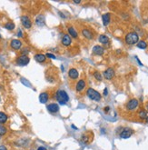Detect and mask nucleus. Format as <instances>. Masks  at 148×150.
I'll use <instances>...</instances> for the list:
<instances>
[{
	"label": "nucleus",
	"mask_w": 148,
	"mask_h": 150,
	"mask_svg": "<svg viewBox=\"0 0 148 150\" xmlns=\"http://www.w3.org/2000/svg\"><path fill=\"white\" fill-rule=\"evenodd\" d=\"M124 41L125 43L129 45H135L139 42V36L136 32H129L126 34V36L124 37Z\"/></svg>",
	"instance_id": "obj_1"
},
{
	"label": "nucleus",
	"mask_w": 148,
	"mask_h": 150,
	"mask_svg": "<svg viewBox=\"0 0 148 150\" xmlns=\"http://www.w3.org/2000/svg\"><path fill=\"white\" fill-rule=\"evenodd\" d=\"M55 98L57 100L59 104L61 105H65L66 102H68V100H69V96L67 95V93L64 90H58L55 94Z\"/></svg>",
	"instance_id": "obj_2"
},
{
	"label": "nucleus",
	"mask_w": 148,
	"mask_h": 150,
	"mask_svg": "<svg viewBox=\"0 0 148 150\" xmlns=\"http://www.w3.org/2000/svg\"><path fill=\"white\" fill-rule=\"evenodd\" d=\"M86 95L90 98L91 100H95V101H99L101 99V94L98 91L95 90L93 88H88L86 90Z\"/></svg>",
	"instance_id": "obj_3"
},
{
	"label": "nucleus",
	"mask_w": 148,
	"mask_h": 150,
	"mask_svg": "<svg viewBox=\"0 0 148 150\" xmlns=\"http://www.w3.org/2000/svg\"><path fill=\"white\" fill-rule=\"evenodd\" d=\"M139 106V101L135 98H132L131 100H129L126 104V109L128 111H134Z\"/></svg>",
	"instance_id": "obj_4"
},
{
	"label": "nucleus",
	"mask_w": 148,
	"mask_h": 150,
	"mask_svg": "<svg viewBox=\"0 0 148 150\" xmlns=\"http://www.w3.org/2000/svg\"><path fill=\"white\" fill-rule=\"evenodd\" d=\"M134 134V130L131 128H128V127H125V128H124L122 130V132L120 133V137L123 138V139H127V138H129L130 136H132Z\"/></svg>",
	"instance_id": "obj_5"
},
{
	"label": "nucleus",
	"mask_w": 148,
	"mask_h": 150,
	"mask_svg": "<svg viewBox=\"0 0 148 150\" xmlns=\"http://www.w3.org/2000/svg\"><path fill=\"white\" fill-rule=\"evenodd\" d=\"M29 63V57L27 56H20L17 58V64L20 67H25Z\"/></svg>",
	"instance_id": "obj_6"
},
{
	"label": "nucleus",
	"mask_w": 148,
	"mask_h": 150,
	"mask_svg": "<svg viewBox=\"0 0 148 150\" xmlns=\"http://www.w3.org/2000/svg\"><path fill=\"white\" fill-rule=\"evenodd\" d=\"M104 76H105V79L107 80H111V79L115 76V70L112 68V67H109L104 72Z\"/></svg>",
	"instance_id": "obj_7"
},
{
	"label": "nucleus",
	"mask_w": 148,
	"mask_h": 150,
	"mask_svg": "<svg viewBox=\"0 0 148 150\" xmlns=\"http://www.w3.org/2000/svg\"><path fill=\"white\" fill-rule=\"evenodd\" d=\"M21 23L22 25L24 26V27H26V28H30L32 26V22L31 20H30V18H29L28 17H26V16H23V17H21Z\"/></svg>",
	"instance_id": "obj_8"
},
{
	"label": "nucleus",
	"mask_w": 148,
	"mask_h": 150,
	"mask_svg": "<svg viewBox=\"0 0 148 150\" xmlns=\"http://www.w3.org/2000/svg\"><path fill=\"white\" fill-rule=\"evenodd\" d=\"M86 86V81H85L84 79H80L77 83V85H76V90H77V92H82V91L85 89Z\"/></svg>",
	"instance_id": "obj_9"
},
{
	"label": "nucleus",
	"mask_w": 148,
	"mask_h": 150,
	"mask_svg": "<svg viewBox=\"0 0 148 150\" xmlns=\"http://www.w3.org/2000/svg\"><path fill=\"white\" fill-rule=\"evenodd\" d=\"M93 54L96 56H102L105 53V48L103 46H101V45H95L93 47Z\"/></svg>",
	"instance_id": "obj_10"
},
{
	"label": "nucleus",
	"mask_w": 148,
	"mask_h": 150,
	"mask_svg": "<svg viewBox=\"0 0 148 150\" xmlns=\"http://www.w3.org/2000/svg\"><path fill=\"white\" fill-rule=\"evenodd\" d=\"M10 45H11V47L15 50H18L21 48L22 46V42L18 39H13L11 41V43H10Z\"/></svg>",
	"instance_id": "obj_11"
},
{
	"label": "nucleus",
	"mask_w": 148,
	"mask_h": 150,
	"mask_svg": "<svg viewBox=\"0 0 148 150\" xmlns=\"http://www.w3.org/2000/svg\"><path fill=\"white\" fill-rule=\"evenodd\" d=\"M68 76L71 79H77V77L79 76V72L77 71V69L76 68H71L68 71Z\"/></svg>",
	"instance_id": "obj_12"
},
{
	"label": "nucleus",
	"mask_w": 148,
	"mask_h": 150,
	"mask_svg": "<svg viewBox=\"0 0 148 150\" xmlns=\"http://www.w3.org/2000/svg\"><path fill=\"white\" fill-rule=\"evenodd\" d=\"M47 110L50 113H56L59 111V106H58L57 104H55V103L49 104V105L47 106Z\"/></svg>",
	"instance_id": "obj_13"
},
{
	"label": "nucleus",
	"mask_w": 148,
	"mask_h": 150,
	"mask_svg": "<svg viewBox=\"0 0 148 150\" xmlns=\"http://www.w3.org/2000/svg\"><path fill=\"white\" fill-rule=\"evenodd\" d=\"M82 35L84 36V37H86V39H88V40H91V39H93L94 38V35L93 33L89 30V29H82Z\"/></svg>",
	"instance_id": "obj_14"
},
{
	"label": "nucleus",
	"mask_w": 148,
	"mask_h": 150,
	"mask_svg": "<svg viewBox=\"0 0 148 150\" xmlns=\"http://www.w3.org/2000/svg\"><path fill=\"white\" fill-rule=\"evenodd\" d=\"M72 43V39H71V36L69 35H64L62 38V44L64 45V46H68L70 45Z\"/></svg>",
	"instance_id": "obj_15"
},
{
	"label": "nucleus",
	"mask_w": 148,
	"mask_h": 150,
	"mask_svg": "<svg viewBox=\"0 0 148 150\" xmlns=\"http://www.w3.org/2000/svg\"><path fill=\"white\" fill-rule=\"evenodd\" d=\"M48 98H49V95L46 92H44V93H41L39 95V101L42 104H45V103L48 101Z\"/></svg>",
	"instance_id": "obj_16"
},
{
	"label": "nucleus",
	"mask_w": 148,
	"mask_h": 150,
	"mask_svg": "<svg viewBox=\"0 0 148 150\" xmlns=\"http://www.w3.org/2000/svg\"><path fill=\"white\" fill-rule=\"evenodd\" d=\"M45 17H44L43 15H39L36 19V24L39 26H43L45 25Z\"/></svg>",
	"instance_id": "obj_17"
},
{
	"label": "nucleus",
	"mask_w": 148,
	"mask_h": 150,
	"mask_svg": "<svg viewBox=\"0 0 148 150\" xmlns=\"http://www.w3.org/2000/svg\"><path fill=\"white\" fill-rule=\"evenodd\" d=\"M110 18H111V17H110V14L109 13H106V14H104L103 16H102V20H103V24L104 26H108L110 23Z\"/></svg>",
	"instance_id": "obj_18"
},
{
	"label": "nucleus",
	"mask_w": 148,
	"mask_h": 150,
	"mask_svg": "<svg viewBox=\"0 0 148 150\" xmlns=\"http://www.w3.org/2000/svg\"><path fill=\"white\" fill-rule=\"evenodd\" d=\"M67 31H68V35H69L70 36H72V37H74V38L78 37V33H77V31L74 28V27H72V26L68 27Z\"/></svg>",
	"instance_id": "obj_19"
},
{
	"label": "nucleus",
	"mask_w": 148,
	"mask_h": 150,
	"mask_svg": "<svg viewBox=\"0 0 148 150\" xmlns=\"http://www.w3.org/2000/svg\"><path fill=\"white\" fill-rule=\"evenodd\" d=\"M98 40L101 44H104V45H107L109 43V38L105 35H100L99 37H98Z\"/></svg>",
	"instance_id": "obj_20"
},
{
	"label": "nucleus",
	"mask_w": 148,
	"mask_h": 150,
	"mask_svg": "<svg viewBox=\"0 0 148 150\" xmlns=\"http://www.w3.org/2000/svg\"><path fill=\"white\" fill-rule=\"evenodd\" d=\"M45 56L43 55V54H36V56H35V59H36V61H37V62L39 63H43L45 61Z\"/></svg>",
	"instance_id": "obj_21"
},
{
	"label": "nucleus",
	"mask_w": 148,
	"mask_h": 150,
	"mask_svg": "<svg viewBox=\"0 0 148 150\" xmlns=\"http://www.w3.org/2000/svg\"><path fill=\"white\" fill-rule=\"evenodd\" d=\"M138 117L140 119H142V120H145L146 118H147V112H146L145 110H141L140 112H139L138 114Z\"/></svg>",
	"instance_id": "obj_22"
},
{
	"label": "nucleus",
	"mask_w": 148,
	"mask_h": 150,
	"mask_svg": "<svg viewBox=\"0 0 148 150\" xmlns=\"http://www.w3.org/2000/svg\"><path fill=\"white\" fill-rule=\"evenodd\" d=\"M137 47L140 48V49H145L147 47V43L143 40L139 41L138 43H137Z\"/></svg>",
	"instance_id": "obj_23"
},
{
	"label": "nucleus",
	"mask_w": 148,
	"mask_h": 150,
	"mask_svg": "<svg viewBox=\"0 0 148 150\" xmlns=\"http://www.w3.org/2000/svg\"><path fill=\"white\" fill-rule=\"evenodd\" d=\"M7 121V116L3 112H0V124H4Z\"/></svg>",
	"instance_id": "obj_24"
},
{
	"label": "nucleus",
	"mask_w": 148,
	"mask_h": 150,
	"mask_svg": "<svg viewBox=\"0 0 148 150\" xmlns=\"http://www.w3.org/2000/svg\"><path fill=\"white\" fill-rule=\"evenodd\" d=\"M5 27L7 30H13V29H15V24L13 22H7L5 25Z\"/></svg>",
	"instance_id": "obj_25"
},
{
	"label": "nucleus",
	"mask_w": 148,
	"mask_h": 150,
	"mask_svg": "<svg viewBox=\"0 0 148 150\" xmlns=\"http://www.w3.org/2000/svg\"><path fill=\"white\" fill-rule=\"evenodd\" d=\"M7 129L4 126L0 125V136H4L5 134H7Z\"/></svg>",
	"instance_id": "obj_26"
},
{
	"label": "nucleus",
	"mask_w": 148,
	"mask_h": 150,
	"mask_svg": "<svg viewBox=\"0 0 148 150\" xmlns=\"http://www.w3.org/2000/svg\"><path fill=\"white\" fill-rule=\"evenodd\" d=\"M94 76H95V78L98 81H101L102 80V75L99 73V72H95L94 73Z\"/></svg>",
	"instance_id": "obj_27"
},
{
	"label": "nucleus",
	"mask_w": 148,
	"mask_h": 150,
	"mask_svg": "<svg viewBox=\"0 0 148 150\" xmlns=\"http://www.w3.org/2000/svg\"><path fill=\"white\" fill-rule=\"evenodd\" d=\"M82 141L84 142V143H88L89 141H90V137H88V136H82Z\"/></svg>",
	"instance_id": "obj_28"
},
{
	"label": "nucleus",
	"mask_w": 148,
	"mask_h": 150,
	"mask_svg": "<svg viewBox=\"0 0 148 150\" xmlns=\"http://www.w3.org/2000/svg\"><path fill=\"white\" fill-rule=\"evenodd\" d=\"M45 57H49V58H51V59H55V56L53 55V54H50V53H47Z\"/></svg>",
	"instance_id": "obj_29"
},
{
	"label": "nucleus",
	"mask_w": 148,
	"mask_h": 150,
	"mask_svg": "<svg viewBox=\"0 0 148 150\" xmlns=\"http://www.w3.org/2000/svg\"><path fill=\"white\" fill-rule=\"evenodd\" d=\"M103 95H105V96L108 95V91H107V89H106V88H105V89H104V94H103Z\"/></svg>",
	"instance_id": "obj_30"
},
{
	"label": "nucleus",
	"mask_w": 148,
	"mask_h": 150,
	"mask_svg": "<svg viewBox=\"0 0 148 150\" xmlns=\"http://www.w3.org/2000/svg\"><path fill=\"white\" fill-rule=\"evenodd\" d=\"M0 150H7V148L6 147L5 145H0Z\"/></svg>",
	"instance_id": "obj_31"
},
{
	"label": "nucleus",
	"mask_w": 148,
	"mask_h": 150,
	"mask_svg": "<svg viewBox=\"0 0 148 150\" xmlns=\"http://www.w3.org/2000/svg\"><path fill=\"white\" fill-rule=\"evenodd\" d=\"M18 36H19V37H23V34H22L21 30H19V31H18Z\"/></svg>",
	"instance_id": "obj_32"
},
{
	"label": "nucleus",
	"mask_w": 148,
	"mask_h": 150,
	"mask_svg": "<svg viewBox=\"0 0 148 150\" xmlns=\"http://www.w3.org/2000/svg\"><path fill=\"white\" fill-rule=\"evenodd\" d=\"M135 58H136V60H137V62L139 63V65H140V66H143V64H142L141 63V61H140V60H139V58L137 57H135Z\"/></svg>",
	"instance_id": "obj_33"
},
{
	"label": "nucleus",
	"mask_w": 148,
	"mask_h": 150,
	"mask_svg": "<svg viewBox=\"0 0 148 150\" xmlns=\"http://www.w3.org/2000/svg\"><path fill=\"white\" fill-rule=\"evenodd\" d=\"M37 150H47V149L45 148V147H43V146H40V147H38V149Z\"/></svg>",
	"instance_id": "obj_34"
},
{
	"label": "nucleus",
	"mask_w": 148,
	"mask_h": 150,
	"mask_svg": "<svg viewBox=\"0 0 148 150\" xmlns=\"http://www.w3.org/2000/svg\"><path fill=\"white\" fill-rule=\"evenodd\" d=\"M109 109H110V108H109V107H105V112H108V111H109Z\"/></svg>",
	"instance_id": "obj_35"
},
{
	"label": "nucleus",
	"mask_w": 148,
	"mask_h": 150,
	"mask_svg": "<svg viewBox=\"0 0 148 150\" xmlns=\"http://www.w3.org/2000/svg\"><path fill=\"white\" fill-rule=\"evenodd\" d=\"M74 2L75 3H77V4H79V3L81 2V1H80V0H78V1H77V0H74Z\"/></svg>",
	"instance_id": "obj_36"
},
{
	"label": "nucleus",
	"mask_w": 148,
	"mask_h": 150,
	"mask_svg": "<svg viewBox=\"0 0 148 150\" xmlns=\"http://www.w3.org/2000/svg\"><path fill=\"white\" fill-rule=\"evenodd\" d=\"M145 121H146V123H147V124H148V117H147V118L145 119Z\"/></svg>",
	"instance_id": "obj_37"
},
{
	"label": "nucleus",
	"mask_w": 148,
	"mask_h": 150,
	"mask_svg": "<svg viewBox=\"0 0 148 150\" xmlns=\"http://www.w3.org/2000/svg\"><path fill=\"white\" fill-rule=\"evenodd\" d=\"M146 109L148 110V104H147V105H146Z\"/></svg>",
	"instance_id": "obj_38"
},
{
	"label": "nucleus",
	"mask_w": 148,
	"mask_h": 150,
	"mask_svg": "<svg viewBox=\"0 0 148 150\" xmlns=\"http://www.w3.org/2000/svg\"><path fill=\"white\" fill-rule=\"evenodd\" d=\"M0 37H1V36H0Z\"/></svg>",
	"instance_id": "obj_39"
},
{
	"label": "nucleus",
	"mask_w": 148,
	"mask_h": 150,
	"mask_svg": "<svg viewBox=\"0 0 148 150\" xmlns=\"http://www.w3.org/2000/svg\"><path fill=\"white\" fill-rule=\"evenodd\" d=\"M0 100H1V98H0Z\"/></svg>",
	"instance_id": "obj_40"
}]
</instances>
